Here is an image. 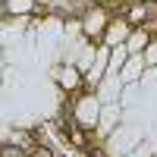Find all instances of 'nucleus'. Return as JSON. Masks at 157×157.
<instances>
[{
  "label": "nucleus",
  "mask_w": 157,
  "mask_h": 157,
  "mask_svg": "<svg viewBox=\"0 0 157 157\" xmlns=\"http://www.w3.org/2000/svg\"><path fill=\"white\" fill-rule=\"evenodd\" d=\"M3 151H6L3 157H22V151H16V148H3Z\"/></svg>",
  "instance_id": "nucleus-1"
}]
</instances>
